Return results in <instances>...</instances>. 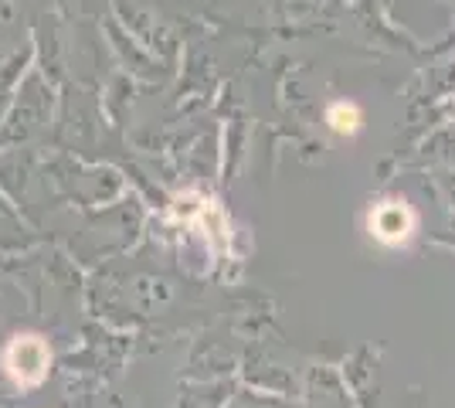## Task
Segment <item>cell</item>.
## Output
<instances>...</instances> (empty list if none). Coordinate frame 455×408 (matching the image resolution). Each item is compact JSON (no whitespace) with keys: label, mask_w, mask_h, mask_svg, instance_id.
I'll return each instance as SVG.
<instances>
[{"label":"cell","mask_w":455,"mask_h":408,"mask_svg":"<svg viewBox=\"0 0 455 408\" xmlns=\"http://www.w3.org/2000/svg\"><path fill=\"white\" fill-rule=\"evenodd\" d=\"M0 364H4V374L14 388H41L52 374V348L41 333H18L7 340Z\"/></svg>","instance_id":"6da1fadb"},{"label":"cell","mask_w":455,"mask_h":408,"mask_svg":"<svg viewBox=\"0 0 455 408\" xmlns=\"http://www.w3.org/2000/svg\"><path fill=\"white\" fill-rule=\"evenodd\" d=\"M361 123H363V116L354 102H333V106L326 109V126L337 136H354L361 130Z\"/></svg>","instance_id":"3957f363"},{"label":"cell","mask_w":455,"mask_h":408,"mask_svg":"<svg viewBox=\"0 0 455 408\" xmlns=\"http://www.w3.org/2000/svg\"><path fill=\"white\" fill-rule=\"evenodd\" d=\"M418 232V214L408 208V201H378L371 212H367V235L384 245V249H401L408 245Z\"/></svg>","instance_id":"7a4b0ae2"}]
</instances>
